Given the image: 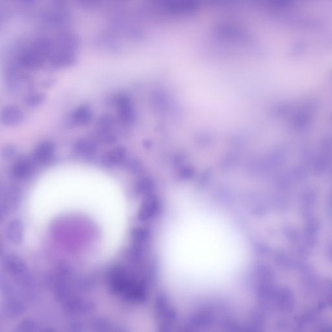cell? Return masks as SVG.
<instances>
[{
	"instance_id": "cell-7",
	"label": "cell",
	"mask_w": 332,
	"mask_h": 332,
	"mask_svg": "<svg viewBox=\"0 0 332 332\" xmlns=\"http://www.w3.org/2000/svg\"><path fill=\"white\" fill-rule=\"evenodd\" d=\"M33 170L32 161L28 159H21L12 167L11 173L14 178L23 179L28 177Z\"/></svg>"
},
{
	"instance_id": "cell-12",
	"label": "cell",
	"mask_w": 332,
	"mask_h": 332,
	"mask_svg": "<svg viewBox=\"0 0 332 332\" xmlns=\"http://www.w3.org/2000/svg\"><path fill=\"white\" fill-rule=\"evenodd\" d=\"M16 152V150L15 147L12 146V145H9V146L4 148L3 152H2V155H3L4 159H10L15 155Z\"/></svg>"
},
{
	"instance_id": "cell-6",
	"label": "cell",
	"mask_w": 332,
	"mask_h": 332,
	"mask_svg": "<svg viewBox=\"0 0 332 332\" xmlns=\"http://www.w3.org/2000/svg\"><path fill=\"white\" fill-rule=\"evenodd\" d=\"M74 150L82 157H90L94 155L97 150L96 143L89 138H81L76 141L73 145Z\"/></svg>"
},
{
	"instance_id": "cell-10",
	"label": "cell",
	"mask_w": 332,
	"mask_h": 332,
	"mask_svg": "<svg viewBox=\"0 0 332 332\" xmlns=\"http://www.w3.org/2000/svg\"><path fill=\"white\" fill-rule=\"evenodd\" d=\"M45 96L40 93H32L25 97L24 102L28 106L35 107L39 106L42 103L44 102Z\"/></svg>"
},
{
	"instance_id": "cell-5",
	"label": "cell",
	"mask_w": 332,
	"mask_h": 332,
	"mask_svg": "<svg viewBox=\"0 0 332 332\" xmlns=\"http://www.w3.org/2000/svg\"><path fill=\"white\" fill-rule=\"evenodd\" d=\"M116 105L121 122L131 123L134 118V112L130 98L125 95H120L116 99Z\"/></svg>"
},
{
	"instance_id": "cell-11",
	"label": "cell",
	"mask_w": 332,
	"mask_h": 332,
	"mask_svg": "<svg viewBox=\"0 0 332 332\" xmlns=\"http://www.w3.org/2000/svg\"><path fill=\"white\" fill-rule=\"evenodd\" d=\"M114 125V119L111 116H104L101 117L97 121L98 129H106L112 130Z\"/></svg>"
},
{
	"instance_id": "cell-4",
	"label": "cell",
	"mask_w": 332,
	"mask_h": 332,
	"mask_svg": "<svg viewBox=\"0 0 332 332\" xmlns=\"http://www.w3.org/2000/svg\"><path fill=\"white\" fill-rule=\"evenodd\" d=\"M54 151V145L49 141H45L39 143L33 150V161L39 164L46 163L52 159Z\"/></svg>"
},
{
	"instance_id": "cell-9",
	"label": "cell",
	"mask_w": 332,
	"mask_h": 332,
	"mask_svg": "<svg viewBox=\"0 0 332 332\" xmlns=\"http://www.w3.org/2000/svg\"><path fill=\"white\" fill-rule=\"evenodd\" d=\"M95 136L97 140L104 144H112L117 140L116 134L112 130L97 129Z\"/></svg>"
},
{
	"instance_id": "cell-1",
	"label": "cell",
	"mask_w": 332,
	"mask_h": 332,
	"mask_svg": "<svg viewBox=\"0 0 332 332\" xmlns=\"http://www.w3.org/2000/svg\"><path fill=\"white\" fill-rule=\"evenodd\" d=\"M167 263L175 275L196 286H214L240 269L244 250L240 236L223 219L202 210L181 214L165 241Z\"/></svg>"
},
{
	"instance_id": "cell-8",
	"label": "cell",
	"mask_w": 332,
	"mask_h": 332,
	"mask_svg": "<svg viewBox=\"0 0 332 332\" xmlns=\"http://www.w3.org/2000/svg\"><path fill=\"white\" fill-rule=\"evenodd\" d=\"M93 116L92 111L89 107L83 105L73 112L71 118L73 122L79 126H85L90 123Z\"/></svg>"
},
{
	"instance_id": "cell-2",
	"label": "cell",
	"mask_w": 332,
	"mask_h": 332,
	"mask_svg": "<svg viewBox=\"0 0 332 332\" xmlns=\"http://www.w3.org/2000/svg\"><path fill=\"white\" fill-rule=\"evenodd\" d=\"M22 111L18 107L10 105L5 107L1 113V121L3 125L13 126L19 125L23 120Z\"/></svg>"
},
{
	"instance_id": "cell-3",
	"label": "cell",
	"mask_w": 332,
	"mask_h": 332,
	"mask_svg": "<svg viewBox=\"0 0 332 332\" xmlns=\"http://www.w3.org/2000/svg\"><path fill=\"white\" fill-rule=\"evenodd\" d=\"M126 157L125 148L121 146L116 147L103 156L101 163L106 167H114L122 164L125 161Z\"/></svg>"
}]
</instances>
